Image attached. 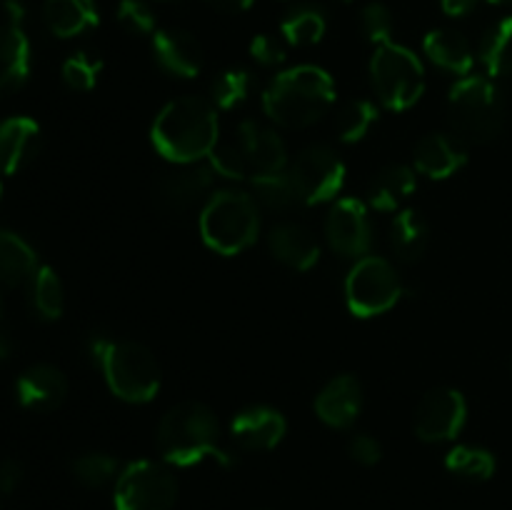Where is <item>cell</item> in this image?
<instances>
[{"instance_id":"obj_20","label":"cell","mask_w":512,"mask_h":510,"mask_svg":"<svg viewBox=\"0 0 512 510\" xmlns=\"http://www.w3.org/2000/svg\"><path fill=\"white\" fill-rule=\"evenodd\" d=\"M468 163L463 140L445 133H430L415 145V170L430 180L453 178Z\"/></svg>"},{"instance_id":"obj_31","label":"cell","mask_w":512,"mask_h":510,"mask_svg":"<svg viewBox=\"0 0 512 510\" xmlns=\"http://www.w3.org/2000/svg\"><path fill=\"white\" fill-rule=\"evenodd\" d=\"M33 308L43 320H58L65 310V288L60 275L50 265H40L30 280Z\"/></svg>"},{"instance_id":"obj_5","label":"cell","mask_w":512,"mask_h":510,"mask_svg":"<svg viewBox=\"0 0 512 510\" xmlns=\"http://www.w3.org/2000/svg\"><path fill=\"white\" fill-rule=\"evenodd\" d=\"M258 200L245 190H218L200 210V235L210 250L220 255H238L258 240Z\"/></svg>"},{"instance_id":"obj_6","label":"cell","mask_w":512,"mask_h":510,"mask_svg":"<svg viewBox=\"0 0 512 510\" xmlns=\"http://www.w3.org/2000/svg\"><path fill=\"white\" fill-rule=\"evenodd\" d=\"M505 100L498 85L485 75H463L450 88L448 118L463 143H490L505 128Z\"/></svg>"},{"instance_id":"obj_36","label":"cell","mask_w":512,"mask_h":510,"mask_svg":"<svg viewBox=\"0 0 512 510\" xmlns=\"http://www.w3.org/2000/svg\"><path fill=\"white\" fill-rule=\"evenodd\" d=\"M100 73H103V63L100 58H93L90 53H73L70 58L63 60V68H60V75H63V83L68 85L70 90H93L98 85Z\"/></svg>"},{"instance_id":"obj_19","label":"cell","mask_w":512,"mask_h":510,"mask_svg":"<svg viewBox=\"0 0 512 510\" xmlns=\"http://www.w3.org/2000/svg\"><path fill=\"white\" fill-rule=\"evenodd\" d=\"M153 53L160 68L175 78H195L203 70V48L193 33L160 28L153 33Z\"/></svg>"},{"instance_id":"obj_30","label":"cell","mask_w":512,"mask_h":510,"mask_svg":"<svg viewBox=\"0 0 512 510\" xmlns=\"http://www.w3.org/2000/svg\"><path fill=\"white\" fill-rule=\"evenodd\" d=\"M445 468L463 480L483 483V480L493 478L498 463H495V455L490 450L478 448V445H455L445 455Z\"/></svg>"},{"instance_id":"obj_7","label":"cell","mask_w":512,"mask_h":510,"mask_svg":"<svg viewBox=\"0 0 512 510\" xmlns=\"http://www.w3.org/2000/svg\"><path fill=\"white\" fill-rule=\"evenodd\" d=\"M370 78L380 103L388 110H408L423 98V60L400 43H383L370 58Z\"/></svg>"},{"instance_id":"obj_32","label":"cell","mask_w":512,"mask_h":510,"mask_svg":"<svg viewBox=\"0 0 512 510\" xmlns=\"http://www.w3.org/2000/svg\"><path fill=\"white\" fill-rule=\"evenodd\" d=\"M325 28H328L325 15L315 8L293 10V13L280 23L283 40L288 45H295V48H308V45L320 43L325 35Z\"/></svg>"},{"instance_id":"obj_14","label":"cell","mask_w":512,"mask_h":510,"mask_svg":"<svg viewBox=\"0 0 512 510\" xmlns=\"http://www.w3.org/2000/svg\"><path fill=\"white\" fill-rule=\"evenodd\" d=\"M10 18L0 23V95L18 90L30 75V40L20 25L18 3H5Z\"/></svg>"},{"instance_id":"obj_38","label":"cell","mask_w":512,"mask_h":510,"mask_svg":"<svg viewBox=\"0 0 512 510\" xmlns=\"http://www.w3.org/2000/svg\"><path fill=\"white\" fill-rule=\"evenodd\" d=\"M118 23L133 35H153L155 30V13L143 0H120L118 3Z\"/></svg>"},{"instance_id":"obj_35","label":"cell","mask_w":512,"mask_h":510,"mask_svg":"<svg viewBox=\"0 0 512 510\" xmlns=\"http://www.w3.org/2000/svg\"><path fill=\"white\" fill-rule=\"evenodd\" d=\"M250 90H253V75L248 70H225L213 83V103L223 110H235L248 100Z\"/></svg>"},{"instance_id":"obj_23","label":"cell","mask_w":512,"mask_h":510,"mask_svg":"<svg viewBox=\"0 0 512 510\" xmlns=\"http://www.w3.org/2000/svg\"><path fill=\"white\" fill-rule=\"evenodd\" d=\"M423 50L430 58V63H435L438 68L448 70L453 75H470V70L475 65L473 45L458 30H430L423 40Z\"/></svg>"},{"instance_id":"obj_1","label":"cell","mask_w":512,"mask_h":510,"mask_svg":"<svg viewBox=\"0 0 512 510\" xmlns=\"http://www.w3.org/2000/svg\"><path fill=\"white\" fill-rule=\"evenodd\" d=\"M153 148L175 165L208 160L220 143V123L215 105L198 95H183L165 105L150 128Z\"/></svg>"},{"instance_id":"obj_3","label":"cell","mask_w":512,"mask_h":510,"mask_svg":"<svg viewBox=\"0 0 512 510\" xmlns=\"http://www.w3.org/2000/svg\"><path fill=\"white\" fill-rule=\"evenodd\" d=\"M335 103V83L318 65H295L270 80L263 90V110L273 123L303 130L318 123Z\"/></svg>"},{"instance_id":"obj_18","label":"cell","mask_w":512,"mask_h":510,"mask_svg":"<svg viewBox=\"0 0 512 510\" xmlns=\"http://www.w3.org/2000/svg\"><path fill=\"white\" fill-rule=\"evenodd\" d=\"M360 410H363V385L350 373L335 375L315 398V413L330 428H350L358 420Z\"/></svg>"},{"instance_id":"obj_37","label":"cell","mask_w":512,"mask_h":510,"mask_svg":"<svg viewBox=\"0 0 512 510\" xmlns=\"http://www.w3.org/2000/svg\"><path fill=\"white\" fill-rule=\"evenodd\" d=\"M210 168L215 170V175L228 180H243L250 175V165L245 160L243 150H240L238 140L235 143H218L213 153L208 155Z\"/></svg>"},{"instance_id":"obj_26","label":"cell","mask_w":512,"mask_h":510,"mask_svg":"<svg viewBox=\"0 0 512 510\" xmlns=\"http://www.w3.org/2000/svg\"><path fill=\"white\" fill-rule=\"evenodd\" d=\"M38 253L13 230H0V285L20 288L38 273Z\"/></svg>"},{"instance_id":"obj_24","label":"cell","mask_w":512,"mask_h":510,"mask_svg":"<svg viewBox=\"0 0 512 510\" xmlns=\"http://www.w3.org/2000/svg\"><path fill=\"white\" fill-rule=\"evenodd\" d=\"M43 18L55 38H75L100 23L95 0H45Z\"/></svg>"},{"instance_id":"obj_47","label":"cell","mask_w":512,"mask_h":510,"mask_svg":"<svg viewBox=\"0 0 512 510\" xmlns=\"http://www.w3.org/2000/svg\"><path fill=\"white\" fill-rule=\"evenodd\" d=\"M0 198H3V180H0Z\"/></svg>"},{"instance_id":"obj_44","label":"cell","mask_w":512,"mask_h":510,"mask_svg":"<svg viewBox=\"0 0 512 510\" xmlns=\"http://www.w3.org/2000/svg\"><path fill=\"white\" fill-rule=\"evenodd\" d=\"M210 3L223 10H250L255 0H210Z\"/></svg>"},{"instance_id":"obj_4","label":"cell","mask_w":512,"mask_h":510,"mask_svg":"<svg viewBox=\"0 0 512 510\" xmlns=\"http://www.w3.org/2000/svg\"><path fill=\"white\" fill-rule=\"evenodd\" d=\"M90 355L98 363L115 398L140 405L150 403L158 395L163 375H160L158 360L145 345L135 343V340L93 335Z\"/></svg>"},{"instance_id":"obj_21","label":"cell","mask_w":512,"mask_h":510,"mask_svg":"<svg viewBox=\"0 0 512 510\" xmlns=\"http://www.w3.org/2000/svg\"><path fill=\"white\" fill-rule=\"evenodd\" d=\"M40 150V125L28 115H15L0 123V175L23 170Z\"/></svg>"},{"instance_id":"obj_45","label":"cell","mask_w":512,"mask_h":510,"mask_svg":"<svg viewBox=\"0 0 512 510\" xmlns=\"http://www.w3.org/2000/svg\"><path fill=\"white\" fill-rule=\"evenodd\" d=\"M10 350H13V345H10V340L5 338V335H0V363H3V360L8 358Z\"/></svg>"},{"instance_id":"obj_15","label":"cell","mask_w":512,"mask_h":510,"mask_svg":"<svg viewBox=\"0 0 512 510\" xmlns=\"http://www.w3.org/2000/svg\"><path fill=\"white\" fill-rule=\"evenodd\" d=\"M238 145L250 165V178L260 173H278L288 165V148L270 125L245 118L238 125Z\"/></svg>"},{"instance_id":"obj_40","label":"cell","mask_w":512,"mask_h":510,"mask_svg":"<svg viewBox=\"0 0 512 510\" xmlns=\"http://www.w3.org/2000/svg\"><path fill=\"white\" fill-rule=\"evenodd\" d=\"M250 55H253L255 63L265 65V68L283 65L285 58H288L283 40H278L275 35H268V33H260L250 40Z\"/></svg>"},{"instance_id":"obj_25","label":"cell","mask_w":512,"mask_h":510,"mask_svg":"<svg viewBox=\"0 0 512 510\" xmlns=\"http://www.w3.org/2000/svg\"><path fill=\"white\" fill-rule=\"evenodd\" d=\"M418 170L410 165H388L373 178L368 188L370 208L380 213H393L398 210L418 188Z\"/></svg>"},{"instance_id":"obj_22","label":"cell","mask_w":512,"mask_h":510,"mask_svg":"<svg viewBox=\"0 0 512 510\" xmlns=\"http://www.w3.org/2000/svg\"><path fill=\"white\" fill-rule=\"evenodd\" d=\"M268 245L278 263H283L290 270H298V273L315 268L320 260L318 240L300 223L275 225L268 235Z\"/></svg>"},{"instance_id":"obj_16","label":"cell","mask_w":512,"mask_h":510,"mask_svg":"<svg viewBox=\"0 0 512 510\" xmlns=\"http://www.w3.org/2000/svg\"><path fill=\"white\" fill-rule=\"evenodd\" d=\"M230 435L245 450H273L288 435V420L270 405H253L235 415Z\"/></svg>"},{"instance_id":"obj_33","label":"cell","mask_w":512,"mask_h":510,"mask_svg":"<svg viewBox=\"0 0 512 510\" xmlns=\"http://www.w3.org/2000/svg\"><path fill=\"white\" fill-rule=\"evenodd\" d=\"M70 470H73V478L80 485L95 490L115 483L123 468H120L118 458H113L110 453H83L73 460Z\"/></svg>"},{"instance_id":"obj_42","label":"cell","mask_w":512,"mask_h":510,"mask_svg":"<svg viewBox=\"0 0 512 510\" xmlns=\"http://www.w3.org/2000/svg\"><path fill=\"white\" fill-rule=\"evenodd\" d=\"M23 465L18 460L8 458V460H0V495H10L18 490V485L23 483Z\"/></svg>"},{"instance_id":"obj_13","label":"cell","mask_w":512,"mask_h":510,"mask_svg":"<svg viewBox=\"0 0 512 510\" xmlns=\"http://www.w3.org/2000/svg\"><path fill=\"white\" fill-rule=\"evenodd\" d=\"M213 178L215 170L210 168V163H190L178 165L175 170H168V173H163V178L158 180V188H155L158 208L170 215H180L185 213V210L195 208V205L208 195Z\"/></svg>"},{"instance_id":"obj_29","label":"cell","mask_w":512,"mask_h":510,"mask_svg":"<svg viewBox=\"0 0 512 510\" xmlns=\"http://www.w3.org/2000/svg\"><path fill=\"white\" fill-rule=\"evenodd\" d=\"M480 60L493 78L512 75V15L488 30L480 45Z\"/></svg>"},{"instance_id":"obj_28","label":"cell","mask_w":512,"mask_h":510,"mask_svg":"<svg viewBox=\"0 0 512 510\" xmlns=\"http://www.w3.org/2000/svg\"><path fill=\"white\" fill-rule=\"evenodd\" d=\"M250 183H253V198L270 210H290L303 203L288 168L278 173L253 175Z\"/></svg>"},{"instance_id":"obj_2","label":"cell","mask_w":512,"mask_h":510,"mask_svg":"<svg viewBox=\"0 0 512 510\" xmlns=\"http://www.w3.org/2000/svg\"><path fill=\"white\" fill-rule=\"evenodd\" d=\"M158 448L165 463L175 468H193V465L215 460L218 465L235 463L230 450L220 440V423L213 410L198 400H188L163 415L158 425Z\"/></svg>"},{"instance_id":"obj_27","label":"cell","mask_w":512,"mask_h":510,"mask_svg":"<svg viewBox=\"0 0 512 510\" xmlns=\"http://www.w3.org/2000/svg\"><path fill=\"white\" fill-rule=\"evenodd\" d=\"M390 243H393L395 255L405 263H418L425 255L430 243V228L425 223L423 213L413 208L398 210L390 225Z\"/></svg>"},{"instance_id":"obj_39","label":"cell","mask_w":512,"mask_h":510,"mask_svg":"<svg viewBox=\"0 0 512 510\" xmlns=\"http://www.w3.org/2000/svg\"><path fill=\"white\" fill-rule=\"evenodd\" d=\"M360 25H363L365 38L378 48V45L390 43V35H393V13L383 3H368L363 8V13H360Z\"/></svg>"},{"instance_id":"obj_48","label":"cell","mask_w":512,"mask_h":510,"mask_svg":"<svg viewBox=\"0 0 512 510\" xmlns=\"http://www.w3.org/2000/svg\"><path fill=\"white\" fill-rule=\"evenodd\" d=\"M3 3H8V0H0V5H3Z\"/></svg>"},{"instance_id":"obj_11","label":"cell","mask_w":512,"mask_h":510,"mask_svg":"<svg viewBox=\"0 0 512 510\" xmlns=\"http://www.w3.org/2000/svg\"><path fill=\"white\" fill-rule=\"evenodd\" d=\"M468 403L455 388H435L423 395L415 410V435L425 443H448L463 433Z\"/></svg>"},{"instance_id":"obj_34","label":"cell","mask_w":512,"mask_h":510,"mask_svg":"<svg viewBox=\"0 0 512 510\" xmlns=\"http://www.w3.org/2000/svg\"><path fill=\"white\" fill-rule=\"evenodd\" d=\"M378 123V105L368 98L350 100L338 115V135L343 143H360Z\"/></svg>"},{"instance_id":"obj_17","label":"cell","mask_w":512,"mask_h":510,"mask_svg":"<svg viewBox=\"0 0 512 510\" xmlns=\"http://www.w3.org/2000/svg\"><path fill=\"white\" fill-rule=\"evenodd\" d=\"M68 395V378L60 368L50 363L30 365L15 380V398L25 410H55Z\"/></svg>"},{"instance_id":"obj_46","label":"cell","mask_w":512,"mask_h":510,"mask_svg":"<svg viewBox=\"0 0 512 510\" xmlns=\"http://www.w3.org/2000/svg\"><path fill=\"white\" fill-rule=\"evenodd\" d=\"M490 3H495V5H508V3H512V0H490Z\"/></svg>"},{"instance_id":"obj_43","label":"cell","mask_w":512,"mask_h":510,"mask_svg":"<svg viewBox=\"0 0 512 510\" xmlns=\"http://www.w3.org/2000/svg\"><path fill=\"white\" fill-rule=\"evenodd\" d=\"M443 5V13L450 15V18H463V15L473 13L478 0H440Z\"/></svg>"},{"instance_id":"obj_41","label":"cell","mask_w":512,"mask_h":510,"mask_svg":"<svg viewBox=\"0 0 512 510\" xmlns=\"http://www.w3.org/2000/svg\"><path fill=\"white\" fill-rule=\"evenodd\" d=\"M348 455L355 460L358 465H365V468H373L383 460V445L368 433H358L350 438L348 443Z\"/></svg>"},{"instance_id":"obj_9","label":"cell","mask_w":512,"mask_h":510,"mask_svg":"<svg viewBox=\"0 0 512 510\" xmlns=\"http://www.w3.org/2000/svg\"><path fill=\"white\" fill-rule=\"evenodd\" d=\"M178 478L158 460H133L120 470L113 490L115 510H173Z\"/></svg>"},{"instance_id":"obj_12","label":"cell","mask_w":512,"mask_h":510,"mask_svg":"<svg viewBox=\"0 0 512 510\" xmlns=\"http://www.w3.org/2000/svg\"><path fill=\"white\" fill-rule=\"evenodd\" d=\"M325 238L345 258H365L373 245V223L368 205L358 198H340L325 218Z\"/></svg>"},{"instance_id":"obj_10","label":"cell","mask_w":512,"mask_h":510,"mask_svg":"<svg viewBox=\"0 0 512 510\" xmlns=\"http://www.w3.org/2000/svg\"><path fill=\"white\" fill-rule=\"evenodd\" d=\"M345 163L328 145H310L290 165V175L305 205L330 203L345 185Z\"/></svg>"},{"instance_id":"obj_8","label":"cell","mask_w":512,"mask_h":510,"mask_svg":"<svg viewBox=\"0 0 512 510\" xmlns=\"http://www.w3.org/2000/svg\"><path fill=\"white\" fill-rule=\"evenodd\" d=\"M403 283L393 263L380 255H365L350 268L345 278V303L355 318H375L398 305Z\"/></svg>"}]
</instances>
